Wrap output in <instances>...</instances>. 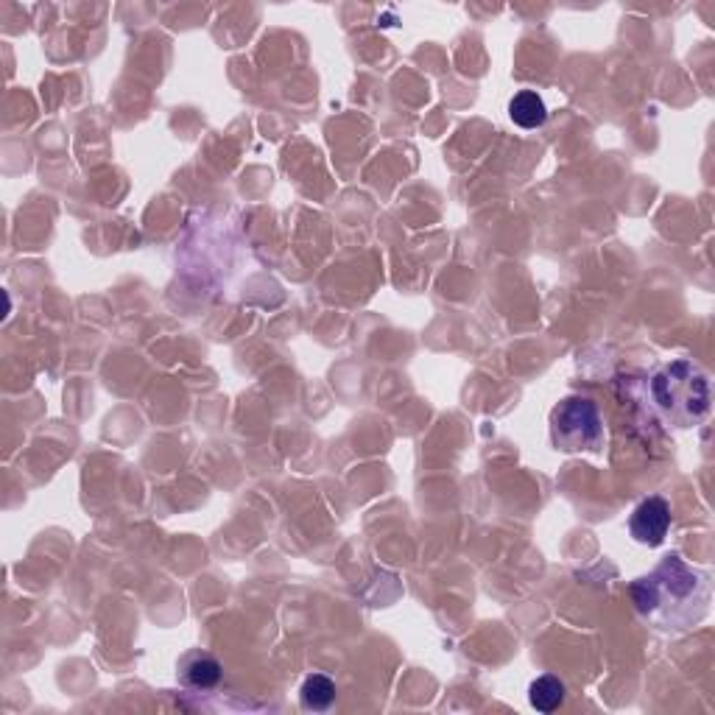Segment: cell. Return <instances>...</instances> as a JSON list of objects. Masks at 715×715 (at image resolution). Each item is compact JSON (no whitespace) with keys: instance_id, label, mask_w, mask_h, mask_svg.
I'll return each mask as SVG.
<instances>
[{"instance_id":"obj_2","label":"cell","mask_w":715,"mask_h":715,"mask_svg":"<svg viewBox=\"0 0 715 715\" xmlns=\"http://www.w3.org/2000/svg\"><path fill=\"white\" fill-rule=\"evenodd\" d=\"M651 405L674 428H697L713 405L710 377L693 361H670L654 372L649 384Z\"/></svg>"},{"instance_id":"obj_7","label":"cell","mask_w":715,"mask_h":715,"mask_svg":"<svg viewBox=\"0 0 715 715\" xmlns=\"http://www.w3.org/2000/svg\"><path fill=\"white\" fill-rule=\"evenodd\" d=\"M300 702L305 710L325 713V710H330L333 702H336V682H333L330 677H325V674H311V677L302 682Z\"/></svg>"},{"instance_id":"obj_8","label":"cell","mask_w":715,"mask_h":715,"mask_svg":"<svg viewBox=\"0 0 715 715\" xmlns=\"http://www.w3.org/2000/svg\"><path fill=\"white\" fill-rule=\"evenodd\" d=\"M528 699H531V707H537L540 713H553L565 704V685L556 677L545 674V677L534 679L531 688H528Z\"/></svg>"},{"instance_id":"obj_3","label":"cell","mask_w":715,"mask_h":715,"mask_svg":"<svg viewBox=\"0 0 715 715\" xmlns=\"http://www.w3.org/2000/svg\"><path fill=\"white\" fill-rule=\"evenodd\" d=\"M551 442L562 453H599L604 444V419L590 397H565L551 411Z\"/></svg>"},{"instance_id":"obj_4","label":"cell","mask_w":715,"mask_h":715,"mask_svg":"<svg viewBox=\"0 0 715 715\" xmlns=\"http://www.w3.org/2000/svg\"><path fill=\"white\" fill-rule=\"evenodd\" d=\"M668 528H670V506L665 498H660V494L645 498L629 517V531L640 545H649V548L663 545L665 537H668Z\"/></svg>"},{"instance_id":"obj_5","label":"cell","mask_w":715,"mask_h":715,"mask_svg":"<svg viewBox=\"0 0 715 715\" xmlns=\"http://www.w3.org/2000/svg\"><path fill=\"white\" fill-rule=\"evenodd\" d=\"M222 674H224L222 663H218L213 654H208V651H193V654H188L183 668H179L183 682L193 690L215 688V685L222 682Z\"/></svg>"},{"instance_id":"obj_6","label":"cell","mask_w":715,"mask_h":715,"mask_svg":"<svg viewBox=\"0 0 715 715\" xmlns=\"http://www.w3.org/2000/svg\"><path fill=\"white\" fill-rule=\"evenodd\" d=\"M509 117L523 129H537L548 121L545 101L534 90H520L509 101Z\"/></svg>"},{"instance_id":"obj_1","label":"cell","mask_w":715,"mask_h":715,"mask_svg":"<svg viewBox=\"0 0 715 715\" xmlns=\"http://www.w3.org/2000/svg\"><path fill=\"white\" fill-rule=\"evenodd\" d=\"M710 573L690 567L679 553H670L649 576L631 585V601L645 624L663 631H688L710 612Z\"/></svg>"}]
</instances>
